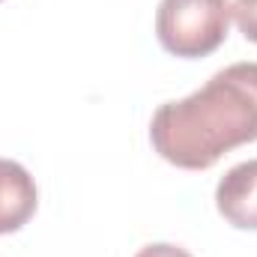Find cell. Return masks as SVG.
<instances>
[{"mask_svg":"<svg viewBox=\"0 0 257 257\" xmlns=\"http://www.w3.org/2000/svg\"><path fill=\"white\" fill-rule=\"evenodd\" d=\"M156 153L186 171H206L233 147L257 141V63H233L200 90L153 114Z\"/></svg>","mask_w":257,"mask_h":257,"instance_id":"1","label":"cell"},{"mask_svg":"<svg viewBox=\"0 0 257 257\" xmlns=\"http://www.w3.org/2000/svg\"><path fill=\"white\" fill-rule=\"evenodd\" d=\"M230 27V0H162L156 12V36L177 57H206Z\"/></svg>","mask_w":257,"mask_h":257,"instance_id":"2","label":"cell"},{"mask_svg":"<svg viewBox=\"0 0 257 257\" xmlns=\"http://www.w3.org/2000/svg\"><path fill=\"white\" fill-rule=\"evenodd\" d=\"M215 206L239 230H257V159H248L236 168H230L218 189Z\"/></svg>","mask_w":257,"mask_h":257,"instance_id":"3","label":"cell"},{"mask_svg":"<svg viewBox=\"0 0 257 257\" xmlns=\"http://www.w3.org/2000/svg\"><path fill=\"white\" fill-rule=\"evenodd\" d=\"M36 212V183L18 162L0 159V233L21 230Z\"/></svg>","mask_w":257,"mask_h":257,"instance_id":"4","label":"cell"},{"mask_svg":"<svg viewBox=\"0 0 257 257\" xmlns=\"http://www.w3.org/2000/svg\"><path fill=\"white\" fill-rule=\"evenodd\" d=\"M230 15H233L236 27L242 30V36L257 42V0H233Z\"/></svg>","mask_w":257,"mask_h":257,"instance_id":"5","label":"cell"},{"mask_svg":"<svg viewBox=\"0 0 257 257\" xmlns=\"http://www.w3.org/2000/svg\"><path fill=\"white\" fill-rule=\"evenodd\" d=\"M135 257H192V254L180 245H171V242H153V245L141 248Z\"/></svg>","mask_w":257,"mask_h":257,"instance_id":"6","label":"cell"}]
</instances>
